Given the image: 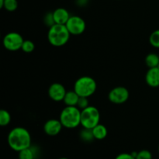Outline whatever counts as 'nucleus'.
<instances>
[{"mask_svg":"<svg viewBox=\"0 0 159 159\" xmlns=\"http://www.w3.org/2000/svg\"><path fill=\"white\" fill-rule=\"evenodd\" d=\"M8 144L13 151L20 152L31 145V135L24 127H15L9 132L7 137Z\"/></svg>","mask_w":159,"mask_h":159,"instance_id":"obj_1","label":"nucleus"},{"mask_svg":"<svg viewBox=\"0 0 159 159\" xmlns=\"http://www.w3.org/2000/svg\"><path fill=\"white\" fill-rule=\"evenodd\" d=\"M71 34L65 25L54 24L49 28L48 40L54 47H61L66 45L70 39Z\"/></svg>","mask_w":159,"mask_h":159,"instance_id":"obj_2","label":"nucleus"},{"mask_svg":"<svg viewBox=\"0 0 159 159\" xmlns=\"http://www.w3.org/2000/svg\"><path fill=\"white\" fill-rule=\"evenodd\" d=\"M82 111L77 106H66L60 114V119L63 127L67 129H75L81 125Z\"/></svg>","mask_w":159,"mask_h":159,"instance_id":"obj_3","label":"nucleus"},{"mask_svg":"<svg viewBox=\"0 0 159 159\" xmlns=\"http://www.w3.org/2000/svg\"><path fill=\"white\" fill-rule=\"evenodd\" d=\"M96 88L97 84L96 80L89 76H81L74 84V90L79 95V97L89 98L96 92Z\"/></svg>","mask_w":159,"mask_h":159,"instance_id":"obj_4","label":"nucleus"},{"mask_svg":"<svg viewBox=\"0 0 159 159\" xmlns=\"http://www.w3.org/2000/svg\"><path fill=\"white\" fill-rule=\"evenodd\" d=\"M100 121V113L97 108L89 105L81 112V126L93 129Z\"/></svg>","mask_w":159,"mask_h":159,"instance_id":"obj_5","label":"nucleus"},{"mask_svg":"<svg viewBox=\"0 0 159 159\" xmlns=\"http://www.w3.org/2000/svg\"><path fill=\"white\" fill-rule=\"evenodd\" d=\"M24 39L20 34L17 32H9L4 36L2 44L6 50L16 51L21 49Z\"/></svg>","mask_w":159,"mask_h":159,"instance_id":"obj_6","label":"nucleus"},{"mask_svg":"<svg viewBox=\"0 0 159 159\" xmlns=\"http://www.w3.org/2000/svg\"><path fill=\"white\" fill-rule=\"evenodd\" d=\"M65 26L71 35H80L85 31L86 23L79 16H71Z\"/></svg>","mask_w":159,"mask_h":159,"instance_id":"obj_7","label":"nucleus"},{"mask_svg":"<svg viewBox=\"0 0 159 159\" xmlns=\"http://www.w3.org/2000/svg\"><path fill=\"white\" fill-rule=\"evenodd\" d=\"M130 93L126 87L118 86L112 89L108 94V98L110 102L116 104H124L128 100Z\"/></svg>","mask_w":159,"mask_h":159,"instance_id":"obj_8","label":"nucleus"},{"mask_svg":"<svg viewBox=\"0 0 159 159\" xmlns=\"http://www.w3.org/2000/svg\"><path fill=\"white\" fill-rule=\"evenodd\" d=\"M67 90L65 86L60 83H54L48 88V95L54 101H62L65 98Z\"/></svg>","mask_w":159,"mask_h":159,"instance_id":"obj_9","label":"nucleus"},{"mask_svg":"<svg viewBox=\"0 0 159 159\" xmlns=\"http://www.w3.org/2000/svg\"><path fill=\"white\" fill-rule=\"evenodd\" d=\"M61 123L60 119H55V118H51V119L48 120L43 125V131L45 133L51 137H54V136L58 135L62 130Z\"/></svg>","mask_w":159,"mask_h":159,"instance_id":"obj_10","label":"nucleus"},{"mask_svg":"<svg viewBox=\"0 0 159 159\" xmlns=\"http://www.w3.org/2000/svg\"><path fill=\"white\" fill-rule=\"evenodd\" d=\"M145 81L149 87H159V69L158 67L148 69L145 75Z\"/></svg>","mask_w":159,"mask_h":159,"instance_id":"obj_11","label":"nucleus"},{"mask_svg":"<svg viewBox=\"0 0 159 159\" xmlns=\"http://www.w3.org/2000/svg\"><path fill=\"white\" fill-rule=\"evenodd\" d=\"M53 17L56 24L65 25L69 20L71 15L65 8H57L53 12Z\"/></svg>","mask_w":159,"mask_h":159,"instance_id":"obj_12","label":"nucleus"},{"mask_svg":"<svg viewBox=\"0 0 159 159\" xmlns=\"http://www.w3.org/2000/svg\"><path fill=\"white\" fill-rule=\"evenodd\" d=\"M39 155V150L37 147L30 146L19 152V159H37Z\"/></svg>","mask_w":159,"mask_h":159,"instance_id":"obj_13","label":"nucleus"},{"mask_svg":"<svg viewBox=\"0 0 159 159\" xmlns=\"http://www.w3.org/2000/svg\"><path fill=\"white\" fill-rule=\"evenodd\" d=\"M79 98V95L74 90H68L65 94L63 101L66 106H77Z\"/></svg>","mask_w":159,"mask_h":159,"instance_id":"obj_14","label":"nucleus"},{"mask_svg":"<svg viewBox=\"0 0 159 159\" xmlns=\"http://www.w3.org/2000/svg\"><path fill=\"white\" fill-rule=\"evenodd\" d=\"M93 132L96 140H101L107 137L108 131H107V128L104 125L99 123L97 126H96L93 128Z\"/></svg>","mask_w":159,"mask_h":159,"instance_id":"obj_15","label":"nucleus"},{"mask_svg":"<svg viewBox=\"0 0 159 159\" xmlns=\"http://www.w3.org/2000/svg\"><path fill=\"white\" fill-rule=\"evenodd\" d=\"M145 64L149 69L158 67L159 65V56L156 53H149L145 57Z\"/></svg>","mask_w":159,"mask_h":159,"instance_id":"obj_16","label":"nucleus"},{"mask_svg":"<svg viewBox=\"0 0 159 159\" xmlns=\"http://www.w3.org/2000/svg\"><path fill=\"white\" fill-rule=\"evenodd\" d=\"M79 136H80L81 140H83L84 142H87V143L92 142L95 139L94 136H93V129H91L83 128V129L81 130Z\"/></svg>","mask_w":159,"mask_h":159,"instance_id":"obj_17","label":"nucleus"},{"mask_svg":"<svg viewBox=\"0 0 159 159\" xmlns=\"http://www.w3.org/2000/svg\"><path fill=\"white\" fill-rule=\"evenodd\" d=\"M11 115L7 110L2 109L0 111V125L2 126H6L10 123Z\"/></svg>","mask_w":159,"mask_h":159,"instance_id":"obj_18","label":"nucleus"},{"mask_svg":"<svg viewBox=\"0 0 159 159\" xmlns=\"http://www.w3.org/2000/svg\"><path fill=\"white\" fill-rule=\"evenodd\" d=\"M149 42L154 48H159V29L155 30L149 36Z\"/></svg>","mask_w":159,"mask_h":159,"instance_id":"obj_19","label":"nucleus"},{"mask_svg":"<svg viewBox=\"0 0 159 159\" xmlns=\"http://www.w3.org/2000/svg\"><path fill=\"white\" fill-rule=\"evenodd\" d=\"M3 8L9 12H14L18 8V2L17 0H5Z\"/></svg>","mask_w":159,"mask_h":159,"instance_id":"obj_20","label":"nucleus"},{"mask_svg":"<svg viewBox=\"0 0 159 159\" xmlns=\"http://www.w3.org/2000/svg\"><path fill=\"white\" fill-rule=\"evenodd\" d=\"M35 49V45L34 42L30 40H24L23 45H22L21 50L26 53H30L34 51Z\"/></svg>","mask_w":159,"mask_h":159,"instance_id":"obj_21","label":"nucleus"},{"mask_svg":"<svg viewBox=\"0 0 159 159\" xmlns=\"http://www.w3.org/2000/svg\"><path fill=\"white\" fill-rule=\"evenodd\" d=\"M152 154L148 150H141L138 151L136 159H152Z\"/></svg>","mask_w":159,"mask_h":159,"instance_id":"obj_22","label":"nucleus"},{"mask_svg":"<svg viewBox=\"0 0 159 159\" xmlns=\"http://www.w3.org/2000/svg\"><path fill=\"white\" fill-rule=\"evenodd\" d=\"M43 22L46 26H49V28L56 24L54 20V17H53V12H48L43 17Z\"/></svg>","mask_w":159,"mask_h":159,"instance_id":"obj_23","label":"nucleus"},{"mask_svg":"<svg viewBox=\"0 0 159 159\" xmlns=\"http://www.w3.org/2000/svg\"><path fill=\"white\" fill-rule=\"evenodd\" d=\"M89 106V104L88 98H85V97H80L79 99V101H78L77 107L82 111L83 110V109L86 108Z\"/></svg>","mask_w":159,"mask_h":159,"instance_id":"obj_24","label":"nucleus"},{"mask_svg":"<svg viewBox=\"0 0 159 159\" xmlns=\"http://www.w3.org/2000/svg\"><path fill=\"white\" fill-rule=\"evenodd\" d=\"M115 159H136L131 153H121V154H118Z\"/></svg>","mask_w":159,"mask_h":159,"instance_id":"obj_25","label":"nucleus"},{"mask_svg":"<svg viewBox=\"0 0 159 159\" xmlns=\"http://www.w3.org/2000/svg\"><path fill=\"white\" fill-rule=\"evenodd\" d=\"M4 2H5V0H0V8H3L4 6Z\"/></svg>","mask_w":159,"mask_h":159,"instance_id":"obj_26","label":"nucleus"},{"mask_svg":"<svg viewBox=\"0 0 159 159\" xmlns=\"http://www.w3.org/2000/svg\"><path fill=\"white\" fill-rule=\"evenodd\" d=\"M58 159H68V157H60V158H58Z\"/></svg>","mask_w":159,"mask_h":159,"instance_id":"obj_27","label":"nucleus"},{"mask_svg":"<svg viewBox=\"0 0 159 159\" xmlns=\"http://www.w3.org/2000/svg\"><path fill=\"white\" fill-rule=\"evenodd\" d=\"M158 153H159V145H158Z\"/></svg>","mask_w":159,"mask_h":159,"instance_id":"obj_28","label":"nucleus"},{"mask_svg":"<svg viewBox=\"0 0 159 159\" xmlns=\"http://www.w3.org/2000/svg\"><path fill=\"white\" fill-rule=\"evenodd\" d=\"M85 1H87V2H88V1H89V0H85Z\"/></svg>","mask_w":159,"mask_h":159,"instance_id":"obj_29","label":"nucleus"},{"mask_svg":"<svg viewBox=\"0 0 159 159\" xmlns=\"http://www.w3.org/2000/svg\"><path fill=\"white\" fill-rule=\"evenodd\" d=\"M158 69H159V65H158Z\"/></svg>","mask_w":159,"mask_h":159,"instance_id":"obj_30","label":"nucleus"}]
</instances>
